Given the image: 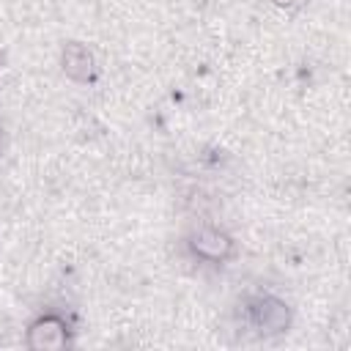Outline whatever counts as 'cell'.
Wrapping results in <instances>:
<instances>
[{
    "mask_svg": "<svg viewBox=\"0 0 351 351\" xmlns=\"http://www.w3.org/2000/svg\"><path fill=\"white\" fill-rule=\"evenodd\" d=\"M247 313V321L255 332L261 335H277V332H285L288 324H291V310L282 299L271 296V293H258L247 302L244 307Z\"/></svg>",
    "mask_w": 351,
    "mask_h": 351,
    "instance_id": "6da1fadb",
    "label": "cell"
},
{
    "mask_svg": "<svg viewBox=\"0 0 351 351\" xmlns=\"http://www.w3.org/2000/svg\"><path fill=\"white\" fill-rule=\"evenodd\" d=\"M189 250L197 261L222 263L233 255V239L214 225H200L189 233Z\"/></svg>",
    "mask_w": 351,
    "mask_h": 351,
    "instance_id": "7a4b0ae2",
    "label": "cell"
},
{
    "mask_svg": "<svg viewBox=\"0 0 351 351\" xmlns=\"http://www.w3.org/2000/svg\"><path fill=\"white\" fill-rule=\"evenodd\" d=\"M69 343V324L60 315H41L27 329V346L30 348H63Z\"/></svg>",
    "mask_w": 351,
    "mask_h": 351,
    "instance_id": "3957f363",
    "label": "cell"
},
{
    "mask_svg": "<svg viewBox=\"0 0 351 351\" xmlns=\"http://www.w3.org/2000/svg\"><path fill=\"white\" fill-rule=\"evenodd\" d=\"M63 71L71 80H88L93 74V55L82 44H69L63 49Z\"/></svg>",
    "mask_w": 351,
    "mask_h": 351,
    "instance_id": "277c9868",
    "label": "cell"
},
{
    "mask_svg": "<svg viewBox=\"0 0 351 351\" xmlns=\"http://www.w3.org/2000/svg\"><path fill=\"white\" fill-rule=\"evenodd\" d=\"M274 3H296V0H274Z\"/></svg>",
    "mask_w": 351,
    "mask_h": 351,
    "instance_id": "5b68a950",
    "label": "cell"
}]
</instances>
